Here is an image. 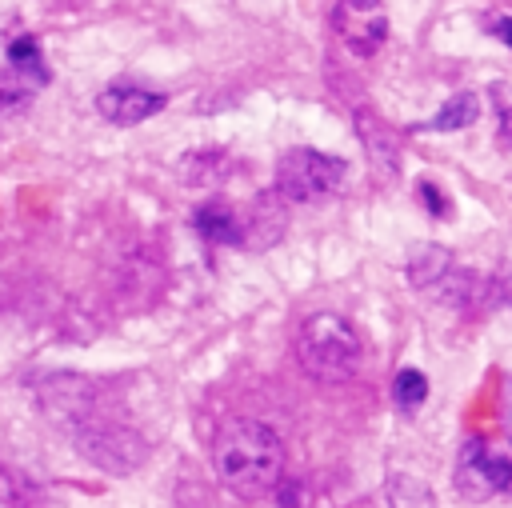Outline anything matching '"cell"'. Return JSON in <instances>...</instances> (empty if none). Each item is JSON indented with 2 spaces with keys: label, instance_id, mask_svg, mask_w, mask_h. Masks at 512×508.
Here are the masks:
<instances>
[{
  "label": "cell",
  "instance_id": "3",
  "mask_svg": "<svg viewBox=\"0 0 512 508\" xmlns=\"http://www.w3.org/2000/svg\"><path fill=\"white\" fill-rule=\"evenodd\" d=\"M456 492L484 504V500H512V444L468 436L456 456Z\"/></svg>",
  "mask_w": 512,
  "mask_h": 508
},
{
  "label": "cell",
  "instance_id": "9",
  "mask_svg": "<svg viewBox=\"0 0 512 508\" xmlns=\"http://www.w3.org/2000/svg\"><path fill=\"white\" fill-rule=\"evenodd\" d=\"M384 496H388L392 508H436L432 488L412 472H392L384 480Z\"/></svg>",
  "mask_w": 512,
  "mask_h": 508
},
{
  "label": "cell",
  "instance_id": "1",
  "mask_svg": "<svg viewBox=\"0 0 512 508\" xmlns=\"http://www.w3.org/2000/svg\"><path fill=\"white\" fill-rule=\"evenodd\" d=\"M212 468L232 496L260 500L284 480V444L268 424L236 416L212 436Z\"/></svg>",
  "mask_w": 512,
  "mask_h": 508
},
{
  "label": "cell",
  "instance_id": "8",
  "mask_svg": "<svg viewBox=\"0 0 512 508\" xmlns=\"http://www.w3.org/2000/svg\"><path fill=\"white\" fill-rule=\"evenodd\" d=\"M476 116H480L476 92H452V96L444 100V108H440L428 124H420V128H432V132H460V128H468V124H476Z\"/></svg>",
  "mask_w": 512,
  "mask_h": 508
},
{
  "label": "cell",
  "instance_id": "2",
  "mask_svg": "<svg viewBox=\"0 0 512 508\" xmlns=\"http://www.w3.org/2000/svg\"><path fill=\"white\" fill-rule=\"evenodd\" d=\"M296 360L320 384L352 380L364 360V340L340 312H312L296 332Z\"/></svg>",
  "mask_w": 512,
  "mask_h": 508
},
{
  "label": "cell",
  "instance_id": "6",
  "mask_svg": "<svg viewBox=\"0 0 512 508\" xmlns=\"http://www.w3.org/2000/svg\"><path fill=\"white\" fill-rule=\"evenodd\" d=\"M164 104H168L164 92L144 88V84H132V80H116V84H108V88L96 96V112H100L108 124H120V128L144 124V120L156 116Z\"/></svg>",
  "mask_w": 512,
  "mask_h": 508
},
{
  "label": "cell",
  "instance_id": "12",
  "mask_svg": "<svg viewBox=\"0 0 512 508\" xmlns=\"http://www.w3.org/2000/svg\"><path fill=\"white\" fill-rule=\"evenodd\" d=\"M32 100V80H24L20 72H0V120L24 112Z\"/></svg>",
  "mask_w": 512,
  "mask_h": 508
},
{
  "label": "cell",
  "instance_id": "5",
  "mask_svg": "<svg viewBox=\"0 0 512 508\" xmlns=\"http://www.w3.org/2000/svg\"><path fill=\"white\" fill-rule=\"evenodd\" d=\"M332 28L352 56H372L388 36V8L380 0H340Z\"/></svg>",
  "mask_w": 512,
  "mask_h": 508
},
{
  "label": "cell",
  "instance_id": "7",
  "mask_svg": "<svg viewBox=\"0 0 512 508\" xmlns=\"http://www.w3.org/2000/svg\"><path fill=\"white\" fill-rule=\"evenodd\" d=\"M196 232L208 240V244H240L244 240V224H240V216L228 208V204H220V200H208L204 208H196Z\"/></svg>",
  "mask_w": 512,
  "mask_h": 508
},
{
  "label": "cell",
  "instance_id": "13",
  "mask_svg": "<svg viewBox=\"0 0 512 508\" xmlns=\"http://www.w3.org/2000/svg\"><path fill=\"white\" fill-rule=\"evenodd\" d=\"M416 192H420V204H424L432 216H448V212H452V204H448V196L440 192V184L420 180V184H416Z\"/></svg>",
  "mask_w": 512,
  "mask_h": 508
},
{
  "label": "cell",
  "instance_id": "4",
  "mask_svg": "<svg viewBox=\"0 0 512 508\" xmlns=\"http://www.w3.org/2000/svg\"><path fill=\"white\" fill-rule=\"evenodd\" d=\"M348 164L320 148H288L276 164V192L292 204H320L340 192Z\"/></svg>",
  "mask_w": 512,
  "mask_h": 508
},
{
  "label": "cell",
  "instance_id": "10",
  "mask_svg": "<svg viewBox=\"0 0 512 508\" xmlns=\"http://www.w3.org/2000/svg\"><path fill=\"white\" fill-rule=\"evenodd\" d=\"M8 60H12V72L28 76L32 84H48V64H44L40 44H36L32 36H16V40L8 44Z\"/></svg>",
  "mask_w": 512,
  "mask_h": 508
},
{
  "label": "cell",
  "instance_id": "15",
  "mask_svg": "<svg viewBox=\"0 0 512 508\" xmlns=\"http://www.w3.org/2000/svg\"><path fill=\"white\" fill-rule=\"evenodd\" d=\"M352 508H360V504H352Z\"/></svg>",
  "mask_w": 512,
  "mask_h": 508
},
{
  "label": "cell",
  "instance_id": "11",
  "mask_svg": "<svg viewBox=\"0 0 512 508\" xmlns=\"http://www.w3.org/2000/svg\"><path fill=\"white\" fill-rule=\"evenodd\" d=\"M392 396H396V404H400L404 412H416V408L424 404V396H428L424 372H420V368H400V372L392 376Z\"/></svg>",
  "mask_w": 512,
  "mask_h": 508
},
{
  "label": "cell",
  "instance_id": "14",
  "mask_svg": "<svg viewBox=\"0 0 512 508\" xmlns=\"http://www.w3.org/2000/svg\"><path fill=\"white\" fill-rule=\"evenodd\" d=\"M492 36H500V40L512 48V16H500V20L492 24Z\"/></svg>",
  "mask_w": 512,
  "mask_h": 508
}]
</instances>
